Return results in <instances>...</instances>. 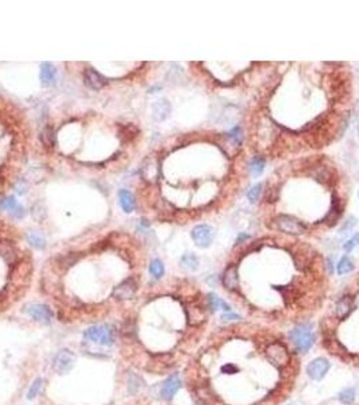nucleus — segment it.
<instances>
[{
    "label": "nucleus",
    "mask_w": 359,
    "mask_h": 405,
    "mask_svg": "<svg viewBox=\"0 0 359 405\" xmlns=\"http://www.w3.org/2000/svg\"><path fill=\"white\" fill-rule=\"evenodd\" d=\"M83 337L84 342L93 346L110 347L115 342V332L110 324H96L85 329Z\"/></svg>",
    "instance_id": "obj_1"
},
{
    "label": "nucleus",
    "mask_w": 359,
    "mask_h": 405,
    "mask_svg": "<svg viewBox=\"0 0 359 405\" xmlns=\"http://www.w3.org/2000/svg\"><path fill=\"white\" fill-rule=\"evenodd\" d=\"M289 337L297 350L300 353H307L313 346L316 335L313 333V325L311 323H303L292 329Z\"/></svg>",
    "instance_id": "obj_2"
},
{
    "label": "nucleus",
    "mask_w": 359,
    "mask_h": 405,
    "mask_svg": "<svg viewBox=\"0 0 359 405\" xmlns=\"http://www.w3.org/2000/svg\"><path fill=\"white\" fill-rule=\"evenodd\" d=\"M265 354H266L267 359L275 367H278V369L288 366V363L291 361V355L288 353L286 347L279 342H274L269 345L266 347V350H265Z\"/></svg>",
    "instance_id": "obj_3"
},
{
    "label": "nucleus",
    "mask_w": 359,
    "mask_h": 405,
    "mask_svg": "<svg viewBox=\"0 0 359 405\" xmlns=\"http://www.w3.org/2000/svg\"><path fill=\"white\" fill-rule=\"evenodd\" d=\"M274 223L279 231L286 232L291 235H300L305 232V226L300 220L289 215H279L274 219Z\"/></svg>",
    "instance_id": "obj_4"
},
{
    "label": "nucleus",
    "mask_w": 359,
    "mask_h": 405,
    "mask_svg": "<svg viewBox=\"0 0 359 405\" xmlns=\"http://www.w3.org/2000/svg\"><path fill=\"white\" fill-rule=\"evenodd\" d=\"M190 235H192V239L196 243V246L205 249V247L212 245L213 238H215V230L208 224H199L192 230Z\"/></svg>",
    "instance_id": "obj_5"
},
{
    "label": "nucleus",
    "mask_w": 359,
    "mask_h": 405,
    "mask_svg": "<svg viewBox=\"0 0 359 405\" xmlns=\"http://www.w3.org/2000/svg\"><path fill=\"white\" fill-rule=\"evenodd\" d=\"M25 312L29 315L33 320L38 321V323H43V324H47L50 323V320L53 319V312L51 309L45 305V304H29L25 307Z\"/></svg>",
    "instance_id": "obj_6"
},
{
    "label": "nucleus",
    "mask_w": 359,
    "mask_h": 405,
    "mask_svg": "<svg viewBox=\"0 0 359 405\" xmlns=\"http://www.w3.org/2000/svg\"><path fill=\"white\" fill-rule=\"evenodd\" d=\"M73 365H75V355L69 350L59 351L58 354L55 355L54 361H53V369L58 374H63V373L70 371Z\"/></svg>",
    "instance_id": "obj_7"
},
{
    "label": "nucleus",
    "mask_w": 359,
    "mask_h": 405,
    "mask_svg": "<svg viewBox=\"0 0 359 405\" xmlns=\"http://www.w3.org/2000/svg\"><path fill=\"white\" fill-rule=\"evenodd\" d=\"M330 362L325 358H316L313 359L312 362H309V365L307 366V373L312 380L320 381L324 378L327 371L330 370Z\"/></svg>",
    "instance_id": "obj_8"
},
{
    "label": "nucleus",
    "mask_w": 359,
    "mask_h": 405,
    "mask_svg": "<svg viewBox=\"0 0 359 405\" xmlns=\"http://www.w3.org/2000/svg\"><path fill=\"white\" fill-rule=\"evenodd\" d=\"M180 388H181V380L177 374H173L164 381L162 388H161V397L166 401L173 400V397L180 390Z\"/></svg>",
    "instance_id": "obj_9"
},
{
    "label": "nucleus",
    "mask_w": 359,
    "mask_h": 405,
    "mask_svg": "<svg viewBox=\"0 0 359 405\" xmlns=\"http://www.w3.org/2000/svg\"><path fill=\"white\" fill-rule=\"evenodd\" d=\"M136 292V283L134 279L124 280L122 284H119L118 287L115 288L114 296L119 300H127L131 299L132 296L135 295Z\"/></svg>",
    "instance_id": "obj_10"
},
{
    "label": "nucleus",
    "mask_w": 359,
    "mask_h": 405,
    "mask_svg": "<svg viewBox=\"0 0 359 405\" xmlns=\"http://www.w3.org/2000/svg\"><path fill=\"white\" fill-rule=\"evenodd\" d=\"M84 83L88 85L89 88L95 89V91H99V89H102L103 87H106L107 85L106 79H104L100 73H97L96 71H93V69H87V71H85Z\"/></svg>",
    "instance_id": "obj_11"
},
{
    "label": "nucleus",
    "mask_w": 359,
    "mask_h": 405,
    "mask_svg": "<svg viewBox=\"0 0 359 405\" xmlns=\"http://www.w3.org/2000/svg\"><path fill=\"white\" fill-rule=\"evenodd\" d=\"M355 308L354 299L351 296H343L336 304V316L339 320H344Z\"/></svg>",
    "instance_id": "obj_12"
},
{
    "label": "nucleus",
    "mask_w": 359,
    "mask_h": 405,
    "mask_svg": "<svg viewBox=\"0 0 359 405\" xmlns=\"http://www.w3.org/2000/svg\"><path fill=\"white\" fill-rule=\"evenodd\" d=\"M223 285L228 291H238L239 288V277H238L237 266H228L223 275Z\"/></svg>",
    "instance_id": "obj_13"
},
{
    "label": "nucleus",
    "mask_w": 359,
    "mask_h": 405,
    "mask_svg": "<svg viewBox=\"0 0 359 405\" xmlns=\"http://www.w3.org/2000/svg\"><path fill=\"white\" fill-rule=\"evenodd\" d=\"M119 202L122 206L123 211L127 212V214L132 212L134 208H135V197H134V194L130 190L122 189L119 192Z\"/></svg>",
    "instance_id": "obj_14"
},
{
    "label": "nucleus",
    "mask_w": 359,
    "mask_h": 405,
    "mask_svg": "<svg viewBox=\"0 0 359 405\" xmlns=\"http://www.w3.org/2000/svg\"><path fill=\"white\" fill-rule=\"evenodd\" d=\"M55 68L50 62H43L41 65V81L43 85H51L55 80Z\"/></svg>",
    "instance_id": "obj_15"
},
{
    "label": "nucleus",
    "mask_w": 359,
    "mask_h": 405,
    "mask_svg": "<svg viewBox=\"0 0 359 405\" xmlns=\"http://www.w3.org/2000/svg\"><path fill=\"white\" fill-rule=\"evenodd\" d=\"M170 112V104L166 100L157 101L153 106V115L157 120H164L169 116Z\"/></svg>",
    "instance_id": "obj_16"
},
{
    "label": "nucleus",
    "mask_w": 359,
    "mask_h": 405,
    "mask_svg": "<svg viewBox=\"0 0 359 405\" xmlns=\"http://www.w3.org/2000/svg\"><path fill=\"white\" fill-rule=\"evenodd\" d=\"M0 255L5 258L6 262L9 263H13V262L17 261V250L13 246V243L10 242H0Z\"/></svg>",
    "instance_id": "obj_17"
},
{
    "label": "nucleus",
    "mask_w": 359,
    "mask_h": 405,
    "mask_svg": "<svg viewBox=\"0 0 359 405\" xmlns=\"http://www.w3.org/2000/svg\"><path fill=\"white\" fill-rule=\"evenodd\" d=\"M140 173H142V177L145 180H154L157 177V174H158V168H157L156 161L152 160V158L146 160V162L142 166Z\"/></svg>",
    "instance_id": "obj_18"
},
{
    "label": "nucleus",
    "mask_w": 359,
    "mask_h": 405,
    "mask_svg": "<svg viewBox=\"0 0 359 405\" xmlns=\"http://www.w3.org/2000/svg\"><path fill=\"white\" fill-rule=\"evenodd\" d=\"M208 305L212 311H218V309H222L224 312H231V307L228 305L224 300H222L220 297H218L213 293H209L208 295Z\"/></svg>",
    "instance_id": "obj_19"
},
{
    "label": "nucleus",
    "mask_w": 359,
    "mask_h": 405,
    "mask_svg": "<svg viewBox=\"0 0 359 405\" xmlns=\"http://www.w3.org/2000/svg\"><path fill=\"white\" fill-rule=\"evenodd\" d=\"M27 241H29V243L34 249L37 250H42L46 247V239L43 238L42 234H39V232L37 231H33V232H29V235H27Z\"/></svg>",
    "instance_id": "obj_20"
},
{
    "label": "nucleus",
    "mask_w": 359,
    "mask_h": 405,
    "mask_svg": "<svg viewBox=\"0 0 359 405\" xmlns=\"http://www.w3.org/2000/svg\"><path fill=\"white\" fill-rule=\"evenodd\" d=\"M119 132H120V138L122 140L132 141L138 135L139 130L134 124H123V126L119 127Z\"/></svg>",
    "instance_id": "obj_21"
},
{
    "label": "nucleus",
    "mask_w": 359,
    "mask_h": 405,
    "mask_svg": "<svg viewBox=\"0 0 359 405\" xmlns=\"http://www.w3.org/2000/svg\"><path fill=\"white\" fill-rule=\"evenodd\" d=\"M188 319L189 323L193 325H197L205 320V313L201 308L193 307V308H188Z\"/></svg>",
    "instance_id": "obj_22"
},
{
    "label": "nucleus",
    "mask_w": 359,
    "mask_h": 405,
    "mask_svg": "<svg viewBox=\"0 0 359 405\" xmlns=\"http://www.w3.org/2000/svg\"><path fill=\"white\" fill-rule=\"evenodd\" d=\"M180 263H181V267L189 270V272H194V270L199 267V259H197L196 255H193V254L190 253L182 255Z\"/></svg>",
    "instance_id": "obj_23"
},
{
    "label": "nucleus",
    "mask_w": 359,
    "mask_h": 405,
    "mask_svg": "<svg viewBox=\"0 0 359 405\" xmlns=\"http://www.w3.org/2000/svg\"><path fill=\"white\" fill-rule=\"evenodd\" d=\"M41 141L45 148L50 149L54 146V128L51 126H46L41 132Z\"/></svg>",
    "instance_id": "obj_24"
},
{
    "label": "nucleus",
    "mask_w": 359,
    "mask_h": 405,
    "mask_svg": "<svg viewBox=\"0 0 359 405\" xmlns=\"http://www.w3.org/2000/svg\"><path fill=\"white\" fill-rule=\"evenodd\" d=\"M149 272H150V275L153 276V279L160 280L161 277L164 276V273H165V267H164V263H162V262H161L160 259H154V261H152V263H150Z\"/></svg>",
    "instance_id": "obj_25"
},
{
    "label": "nucleus",
    "mask_w": 359,
    "mask_h": 405,
    "mask_svg": "<svg viewBox=\"0 0 359 405\" xmlns=\"http://www.w3.org/2000/svg\"><path fill=\"white\" fill-rule=\"evenodd\" d=\"M352 269H354V263H352V261H351L350 258L347 257H343L342 259L338 262V265H336V270H338L339 276L347 275V273H350Z\"/></svg>",
    "instance_id": "obj_26"
},
{
    "label": "nucleus",
    "mask_w": 359,
    "mask_h": 405,
    "mask_svg": "<svg viewBox=\"0 0 359 405\" xmlns=\"http://www.w3.org/2000/svg\"><path fill=\"white\" fill-rule=\"evenodd\" d=\"M43 378H37V380L31 384V386H30L29 392H27V398L29 400H33V398H35V397L38 396L39 392H41V389H42L43 386Z\"/></svg>",
    "instance_id": "obj_27"
},
{
    "label": "nucleus",
    "mask_w": 359,
    "mask_h": 405,
    "mask_svg": "<svg viewBox=\"0 0 359 405\" xmlns=\"http://www.w3.org/2000/svg\"><path fill=\"white\" fill-rule=\"evenodd\" d=\"M339 400L346 405L352 404L355 400V390L354 389H344L339 393Z\"/></svg>",
    "instance_id": "obj_28"
},
{
    "label": "nucleus",
    "mask_w": 359,
    "mask_h": 405,
    "mask_svg": "<svg viewBox=\"0 0 359 405\" xmlns=\"http://www.w3.org/2000/svg\"><path fill=\"white\" fill-rule=\"evenodd\" d=\"M263 168H265V160H263L262 157H255V158H253V161H251V172L255 176L262 173Z\"/></svg>",
    "instance_id": "obj_29"
},
{
    "label": "nucleus",
    "mask_w": 359,
    "mask_h": 405,
    "mask_svg": "<svg viewBox=\"0 0 359 405\" xmlns=\"http://www.w3.org/2000/svg\"><path fill=\"white\" fill-rule=\"evenodd\" d=\"M31 212H33L34 219L38 220V222H42L46 218V208H45L42 202H37L34 207H33V211Z\"/></svg>",
    "instance_id": "obj_30"
},
{
    "label": "nucleus",
    "mask_w": 359,
    "mask_h": 405,
    "mask_svg": "<svg viewBox=\"0 0 359 405\" xmlns=\"http://www.w3.org/2000/svg\"><path fill=\"white\" fill-rule=\"evenodd\" d=\"M17 207H18L17 200H15V197H14V196H10V197L3 198V200L0 201V208H2V210H5V211H11V212H13Z\"/></svg>",
    "instance_id": "obj_31"
},
{
    "label": "nucleus",
    "mask_w": 359,
    "mask_h": 405,
    "mask_svg": "<svg viewBox=\"0 0 359 405\" xmlns=\"http://www.w3.org/2000/svg\"><path fill=\"white\" fill-rule=\"evenodd\" d=\"M261 190H262V184H257V185H254L251 189L247 192V198H249L250 202H255L258 200V197H259V194H261Z\"/></svg>",
    "instance_id": "obj_32"
},
{
    "label": "nucleus",
    "mask_w": 359,
    "mask_h": 405,
    "mask_svg": "<svg viewBox=\"0 0 359 405\" xmlns=\"http://www.w3.org/2000/svg\"><path fill=\"white\" fill-rule=\"evenodd\" d=\"M356 246H359V232L358 234H355L351 239H348V241L344 243V246H343V249H344V251L346 253H351L352 250L356 247Z\"/></svg>",
    "instance_id": "obj_33"
},
{
    "label": "nucleus",
    "mask_w": 359,
    "mask_h": 405,
    "mask_svg": "<svg viewBox=\"0 0 359 405\" xmlns=\"http://www.w3.org/2000/svg\"><path fill=\"white\" fill-rule=\"evenodd\" d=\"M138 382H143V381L140 380L138 376H135V374H131L130 380H128V389H130V392L135 393L136 390H139L142 388V385H138Z\"/></svg>",
    "instance_id": "obj_34"
},
{
    "label": "nucleus",
    "mask_w": 359,
    "mask_h": 405,
    "mask_svg": "<svg viewBox=\"0 0 359 405\" xmlns=\"http://www.w3.org/2000/svg\"><path fill=\"white\" fill-rule=\"evenodd\" d=\"M222 371L224 374H235V373H238V367L234 363H227L222 367Z\"/></svg>",
    "instance_id": "obj_35"
},
{
    "label": "nucleus",
    "mask_w": 359,
    "mask_h": 405,
    "mask_svg": "<svg viewBox=\"0 0 359 405\" xmlns=\"http://www.w3.org/2000/svg\"><path fill=\"white\" fill-rule=\"evenodd\" d=\"M11 214H13L14 218H17V219H21V218H23V216H25V208L22 207V206H18V207L15 208V210H14V211L11 212Z\"/></svg>",
    "instance_id": "obj_36"
},
{
    "label": "nucleus",
    "mask_w": 359,
    "mask_h": 405,
    "mask_svg": "<svg viewBox=\"0 0 359 405\" xmlns=\"http://www.w3.org/2000/svg\"><path fill=\"white\" fill-rule=\"evenodd\" d=\"M222 319H223L224 321H228V320H239L241 317L238 316L237 313H233V312H224L223 316H222Z\"/></svg>",
    "instance_id": "obj_37"
},
{
    "label": "nucleus",
    "mask_w": 359,
    "mask_h": 405,
    "mask_svg": "<svg viewBox=\"0 0 359 405\" xmlns=\"http://www.w3.org/2000/svg\"><path fill=\"white\" fill-rule=\"evenodd\" d=\"M26 188H27V186H26V182L22 180V181L18 182V185L15 186V190H17V193L23 194L26 192Z\"/></svg>",
    "instance_id": "obj_38"
},
{
    "label": "nucleus",
    "mask_w": 359,
    "mask_h": 405,
    "mask_svg": "<svg viewBox=\"0 0 359 405\" xmlns=\"http://www.w3.org/2000/svg\"><path fill=\"white\" fill-rule=\"evenodd\" d=\"M358 135H359V126H358Z\"/></svg>",
    "instance_id": "obj_39"
},
{
    "label": "nucleus",
    "mask_w": 359,
    "mask_h": 405,
    "mask_svg": "<svg viewBox=\"0 0 359 405\" xmlns=\"http://www.w3.org/2000/svg\"><path fill=\"white\" fill-rule=\"evenodd\" d=\"M358 196H359V193H358Z\"/></svg>",
    "instance_id": "obj_40"
}]
</instances>
